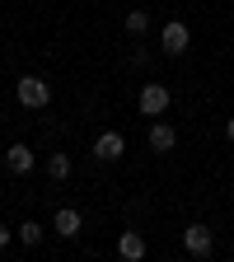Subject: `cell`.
<instances>
[{
    "label": "cell",
    "instance_id": "14",
    "mask_svg": "<svg viewBox=\"0 0 234 262\" xmlns=\"http://www.w3.org/2000/svg\"><path fill=\"white\" fill-rule=\"evenodd\" d=\"M225 136H229V141H234V117H229V122H225Z\"/></svg>",
    "mask_w": 234,
    "mask_h": 262
},
{
    "label": "cell",
    "instance_id": "13",
    "mask_svg": "<svg viewBox=\"0 0 234 262\" xmlns=\"http://www.w3.org/2000/svg\"><path fill=\"white\" fill-rule=\"evenodd\" d=\"M10 244V225H0V248H5Z\"/></svg>",
    "mask_w": 234,
    "mask_h": 262
},
{
    "label": "cell",
    "instance_id": "8",
    "mask_svg": "<svg viewBox=\"0 0 234 262\" xmlns=\"http://www.w3.org/2000/svg\"><path fill=\"white\" fill-rule=\"evenodd\" d=\"M33 164H38V159H33L28 145H10V155H5V169H10V173L24 178V173H33Z\"/></svg>",
    "mask_w": 234,
    "mask_h": 262
},
{
    "label": "cell",
    "instance_id": "9",
    "mask_svg": "<svg viewBox=\"0 0 234 262\" xmlns=\"http://www.w3.org/2000/svg\"><path fill=\"white\" fill-rule=\"evenodd\" d=\"M117 253H122L126 262H141V257H145V239L136 234V229H122V239H117Z\"/></svg>",
    "mask_w": 234,
    "mask_h": 262
},
{
    "label": "cell",
    "instance_id": "1",
    "mask_svg": "<svg viewBox=\"0 0 234 262\" xmlns=\"http://www.w3.org/2000/svg\"><path fill=\"white\" fill-rule=\"evenodd\" d=\"M19 103H24V108H47V103H52V84H47L42 75H24V80H19Z\"/></svg>",
    "mask_w": 234,
    "mask_h": 262
},
{
    "label": "cell",
    "instance_id": "5",
    "mask_svg": "<svg viewBox=\"0 0 234 262\" xmlns=\"http://www.w3.org/2000/svg\"><path fill=\"white\" fill-rule=\"evenodd\" d=\"M122 150H126V141H122V131H103V136L94 141V159H103V164L122 159Z\"/></svg>",
    "mask_w": 234,
    "mask_h": 262
},
{
    "label": "cell",
    "instance_id": "11",
    "mask_svg": "<svg viewBox=\"0 0 234 262\" xmlns=\"http://www.w3.org/2000/svg\"><path fill=\"white\" fill-rule=\"evenodd\" d=\"M122 28H126V33H131V38H145V33H150V14H145V10H131V14H126V24H122Z\"/></svg>",
    "mask_w": 234,
    "mask_h": 262
},
{
    "label": "cell",
    "instance_id": "12",
    "mask_svg": "<svg viewBox=\"0 0 234 262\" xmlns=\"http://www.w3.org/2000/svg\"><path fill=\"white\" fill-rule=\"evenodd\" d=\"M19 244L38 248V244H42V220H24V225H19Z\"/></svg>",
    "mask_w": 234,
    "mask_h": 262
},
{
    "label": "cell",
    "instance_id": "4",
    "mask_svg": "<svg viewBox=\"0 0 234 262\" xmlns=\"http://www.w3.org/2000/svg\"><path fill=\"white\" fill-rule=\"evenodd\" d=\"M136 103H141V113H145V117H159L164 108H169V89H164L159 80H150V84L141 89V98H136Z\"/></svg>",
    "mask_w": 234,
    "mask_h": 262
},
{
    "label": "cell",
    "instance_id": "2",
    "mask_svg": "<svg viewBox=\"0 0 234 262\" xmlns=\"http://www.w3.org/2000/svg\"><path fill=\"white\" fill-rule=\"evenodd\" d=\"M183 248H187L192 257H211V253H216L211 225H187V229H183Z\"/></svg>",
    "mask_w": 234,
    "mask_h": 262
},
{
    "label": "cell",
    "instance_id": "7",
    "mask_svg": "<svg viewBox=\"0 0 234 262\" xmlns=\"http://www.w3.org/2000/svg\"><path fill=\"white\" fill-rule=\"evenodd\" d=\"M80 225H84V220H80V211H71V206H61V211L52 215V229H56L61 239H75V234H80Z\"/></svg>",
    "mask_w": 234,
    "mask_h": 262
},
{
    "label": "cell",
    "instance_id": "10",
    "mask_svg": "<svg viewBox=\"0 0 234 262\" xmlns=\"http://www.w3.org/2000/svg\"><path fill=\"white\" fill-rule=\"evenodd\" d=\"M47 178L52 183H66V178H71V155H61V150L47 155Z\"/></svg>",
    "mask_w": 234,
    "mask_h": 262
},
{
    "label": "cell",
    "instance_id": "3",
    "mask_svg": "<svg viewBox=\"0 0 234 262\" xmlns=\"http://www.w3.org/2000/svg\"><path fill=\"white\" fill-rule=\"evenodd\" d=\"M187 42H192V33H187V24L169 19V24L159 28V47L169 52V56H183V52H187Z\"/></svg>",
    "mask_w": 234,
    "mask_h": 262
},
{
    "label": "cell",
    "instance_id": "6",
    "mask_svg": "<svg viewBox=\"0 0 234 262\" xmlns=\"http://www.w3.org/2000/svg\"><path fill=\"white\" fill-rule=\"evenodd\" d=\"M174 145H178V131H174L169 122H159V117H155V122H150V150H159V155H169Z\"/></svg>",
    "mask_w": 234,
    "mask_h": 262
}]
</instances>
